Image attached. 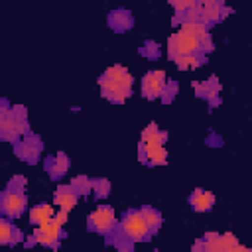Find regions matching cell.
<instances>
[{
	"label": "cell",
	"instance_id": "obj_1",
	"mask_svg": "<svg viewBox=\"0 0 252 252\" xmlns=\"http://www.w3.org/2000/svg\"><path fill=\"white\" fill-rule=\"evenodd\" d=\"M26 132H30L26 108L22 104L10 106L6 100H0V140L16 142Z\"/></svg>",
	"mask_w": 252,
	"mask_h": 252
},
{
	"label": "cell",
	"instance_id": "obj_2",
	"mask_svg": "<svg viewBox=\"0 0 252 252\" xmlns=\"http://www.w3.org/2000/svg\"><path fill=\"white\" fill-rule=\"evenodd\" d=\"M213 51V39H211V33H205V35H193L189 32H183L179 30L177 33H173L167 41V55L169 59H175L179 55H189V53H209Z\"/></svg>",
	"mask_w": 252,
	"mask_h": 252
},
{
	"label": "cell",
	"instance_id": "obj_3",
	"mask_svg": "<svg viewBox=\"0 0 252 252\" xmlns=\"http://www.w3.org/2000/svg\"><path fill=\"white\" fill-rule=\"evenodd\" d=\"M193 250H203V252H232V250H248L238 244V238L230 232L219 234V232H205L195 244Z\"/></svg>",
	"mask_w": 252,
	"mask_h": 252
},
{
	"label": "cell",
	"instance_id": "obj_4",
	"mask_svg": "<svg viewBox=\"0 0 252 252\" xmlns=\"http://www.w3.org/2000/svg\"><path fill=\"white\" fill-rule=\"evenodd\" d=\"M118 226H120V230H122L132 242L150 240L152 234H154V232L150 230V226L146 224V220L142 219L140 211H136V209L126 211L124 217H122V220H118Z\"/></svg>",
	"mask_w": 252,
	"mask_h": 252
},
{
	"label": "cell",
	"instance_id": "obj_5",
	"mask_svg": "<svg viewBox=\"0 0 252 252\" xmlns=\"http://www.w3.org/2000/svg\"><path fill=\"white\" fill-rule=\"evenodd\" d=\"M61 236H63V224L53 217L41 224H35V230L30 236L28 246L39 244V246H47V248H57Z\"/></svg>",
	"mask_w": 252,
	"mask_h": 252
},
{
	"label": "cell",
	"instance_id": "obj_6",
	"mask_svg": "<svg viewBox=\"0 0 252 252\" xmlns=\"http://www.w3.org/2000/svg\"><path fill=\"white\" fill-rule=\"evenodd\" d=\"M14 152L16 156L22 159V161H28V163H35L41 156V138L37 134H32V132H26L24 136H20L16 142H14Z\"/></svg>",
	"mask_w": 252,
	"mask_h": 252
},
{
	"label": "cell",
	"instance_id": "obj_7",
	"mask_svg": "<svg viewBox=\"0 0 252 252\" xmlns=\"http://www.w3.org/2000/svg\"><path fill=\"white\" fill-rule=\"evenodd\" d=\"M118 224L116 217H114V211L106 205H100L96 207L89 217H87V226L89 230H94L98 234H108L114 226Z\"/></svg>",
	"mask_w": 252,
	"mask_h": 252
},
{
	"label": "cell",
	"instance_id": "obj_8",
	"mask_svg": "<svg viewBox=\"0 0 252 252\" xmlns=\"http://www.w3.org/2000/svg\"><path fill=\"white\" fill-rule=\"evenodd\" d=\"M26 195L20 191H12L6 187V191L0 193V211L10 219L20 217L26 211Z\"/></svg>",
	"mask_w": 252,
	"mask_h": 252
},
{
	"label": "cell",
	"instance_id": "obj_9",
	"mask_svg": "<svg viewBox=\"0 0 252 252\" xmlns=\"http://www.w3.org/2000/svg\"><path fill=\"white\" fill-rule=\"evenodd\" d=\"M195 6L207 26H211V24L222 20L226 14H230V8H226L222 0H197Z\"/></svg>",
	"mask_w": 252,
	"mask_h": 252
},
{
	"label": "cell",
	"instance_id": "obj_10",
	"mask_svg": "<svg viewBox=\"0 0 252 252\" xmlns=\"http://www.w3.org/2000/svg\"><path fill=\"white\" fill-rule=\"evenodd\" d=\"M98 85H100L102 96L108 98L110 102H116V104L124 102V100L130 96V91H132V89H128V87H124V85H120V83L108 79L106 75H102V77L98 79Z\"/></svg>",
	"mask_w": 252,
	"mask_h": 252
},
{
	"label": "cell",
	"instance_id": "obj_11",
	"mask_svg": "<svg viewBox=\"0 0 252 252\" xmlns=\"http://www.w3.org/2000/svg\"><path fill=\"white\" fill-rule=\"evenodd\" d=\"M165 73L163 71H148L142 79V94L146 98H159L163 85H165Z\"/></svg>",
	"mask_w": 252,
	"mask_h": 252
},
{
	"label": "cell",
	"instance_id": "obj_12",
	"mask_svg": "<svg viewBox=\"0 0 252 252\" xmlns=\"http://www.w3.org/2000/svg\"><path fill=\"white\" fill-rule=\"evenodd\" d=\"M195 93H197V96L209 100L211 106L220 104V94H219L220 93V83H219L217 77H209L203 83H195Z\"/></svg>",
	"mask_w": 252,
	"mask_h": 252
},
{
	"label": "cell",
	"instance_id": "obj_13",
	"mask_svg": "<svg viewBox=\"0 0 252 252\" xmlns=\"http://www.w3.org/2000/svg\"><path fill=\"white\" fill-rule=\"evenodd\" d=\"M67 169H69V158H67V154L59 152L55 156L45 158V171L51 175V179L63 177L67 173Z\"/></svg>",
	"mask_w": 252,
	"mask_h": 252
},
{
	"label": "cell",
	"instance_id": "obj_14",
	"mask_svg": "<svg viewBox=\"0 0 252 252\" xmlns=\"http://www.w3.org/2000/svg\"><path fill=\"white\" fill-rule=\"evenodd\" d=\"M108 26L114 30V32H126L134 26V18L130 14V10H124V8H116L108 14Z\"/></svg>",
	"mask_w": 252,
	"mask_h": 252
},
{
	"label": "cell",
	"instance_id": "obj_15",
	"mask_svg": "<svg viewBox=\"0 0 252 252\" xmlns=\"http://www.w3.org/2000/svg\"><path fill=\"white\" fill-rule=\"evenodd\" d=\"M77 199H79V195H77V191H75L71 185H61V187H57V191H55V195H53L55 205H59V209H61V211H67V213L75 207Z\"/></svg>",
	"mask_w": 252,
	"mask_h": 252
},
{
	"label": "cell",
	"instance_id": "obj_16",
	"mask_svg": "<svg viewBox=\"0 0 252 252\" xmlns=\"http://www.w3.org/2000/svg\"><path fill=\"white\" fill-rule=\"evenodd\" d=\"M189 205L193 211L197 213H205V211H211L213 205H215V195L211 191H205V189H195L189 197Z\"/></svg>",
	"mask_w": 252,
	"mask_h": 252
},
{
	"label": "cell",
	"instance_id": "obj_17",
	"mask_svg": "<svg viewBox=\"0 0 252 252\" xmlns=\"http://www.w3.org/2000/svg\"><path fill=\"white\" fill-rule=\"evenodd\" d=\"M22 230L12 224L10 220L6 219H0V246H10V244H16V242H22Z\"/></svg>",
	"mask_w": 252,
	"mask_h": 252
},
{
	"label": "cell",
	"instance_id": "obj_18",
	"mask_svg": "<svg viewBox=\"0 0 252 252\" xmlns=\"http://www.w3.org/2000/svg\"><path fill=\"white\" fill-rule=\"evenodd\" d=\"M106 236H108V244L114 246L116 250H122V252H132V248H134V244H136V242H132V240L120 230L118 224H116Z\"/></svg>",
	"mask_w": 252,
	"mask_h": 252
},
{
	"label": "cell",
	"instance_id": "obj_19",
	"mask_svg": "<svg viewBox=\"0 0 252 252\" xmlns=\"http://www.w3.org/2000/svg\"><path fill=\"white\" fill-rule=\"evenodd\" d=\"M102 75H106L108 79H112V81H116V83H120V85L128 87V89H132V85H134V79H132L130 71H128L126 67H122V65L108 67V69H106Z\"/></svg>",
	"mask_w": 252,
	"mask_h": 252
},
{
	"label": "cell",
	"instance_id": "obj_20",
	"mask_svg": "<svg viewBox=\"0 0 252 252\" xmlns=\"http://www.w3.org/2000/svg\"><path fill=\"white\" fill-rule=\"evenodd\" d=\"M49 219H53V207L47 205V203L35 205L30 211V222H33V224H41V222H45Z\"/></svg>",
	"mask_w": 252,
	"mask_h": 252
},
{
	"label": "cell",
	"instance_id": "obj_21",
	"mask_svg": "<svg viewBox=\"0 0 252 252\" xmlns=\"http://www.w3.org/2000/svg\"><path fill=\"white\" fill-rule=\"evenodd\" d=\"M173 63L181 69V71H189V69H197L203 63V55L201 53H189V55H179L173 59Z\"/></svg>",
	"mask_w": 252,
	"mask_h": 252
},
{
	"label": "cell",
	"instance_id": "obj_22",
	"mask_svg": "<svg viewBox=\"0 0 252 252\" xmlns=\"http://www.w3.org/2000/svg\"><path fill=\"white\" fill-rule=\"evenodd\" d=\"M138 211H140L142 219L146 220V224L150 226V230H152V232H158L159 226H161V215H159V211H156V209H152V207H142V209H138Z\"/></svg>",
	"mask_w": 252,
	"mask_h": 252
},
{
	"label": "cell",
	"instance_id": "obj_23",
	"mask_svg": "<svg viewBox=\"0 0 252 252\" xmlns=\"http://www.w3.org/2000/svg\"><path fill=\"white\" fill-rule=\"evenodd\" d=\"M91 191L96 199H104L110 195V181L108 179H91Z\"/></svg>",
	"mask_w": 252,
	"mask_h": 252
},
{
	"label": "cell",
	"instance_id": "obj_24",
	"mask_svg": "<svg viewBox=\"0 0 252 252\" xmlns=\"http://www.w3.org/2000/svg\"><path fill=\"white\" fill-rule=\"evenodd\" d=\"M69 185L77 191V195H79V197H83V195H89V193H91V179H89V177H85V175L73 177V181H71Z\"/></svg>",
	"mask_w": 252,
	"mask_h": 252
},
{
	"label": "cell",
	"instance_id": "obj_25",
	"mask_svg": "<svg viewBox=\"0 0 252 252\" xmlns=\"http://www.w3.org/2000/svg\"><path fill=\"white\" fill-rule=\"evenodd\" d=\"M175 93H177V83L175 81H165V85H163V91H161V94H159V98H161V102H171L173 100V96H175Z\"/></svg>",
	"mask_w": 252,
	"mask_h": 252
},
{
	"label": "cell",
	"instance_id": "obj_26",
	"mask_svg": "<svg viewBox=\"0 0 252 252\" xmlns=\"http://www.w3.org/2000/svg\"><path fill=\"white\" fill-rule=\"evenodd\" d=\"M140 53L148 59H158L159 57V45L156 41H146L142 47H140Z\"/></svg>",
	"mask_w": 252,
	"mask_h": 252
},
{
	"label": "cell",
	"instance_id": "obj_27",
	"mask_svg": "<svg viewBox=\"0 0 252 252\" xmlns=\"http://www.w3.org/2000/svg\"><path fill=\"white\" fill-rule=\"evenodd\" d=\"M169 4L175 8V12H177V18L185 12V10H189V8H193L195 4H197V0H169Z\"/></svg>",
	"mask_w": 252,
	"mask_h": 252
},
{
	"label": "cell",
	"instance_id": "obj_28",
	"mask_svg": "<svg viewBox=\"0 0 252 252\" xmlns=\"http://www.w3.org/2000/svg\"><path fill=\"white\" fill-rule=\"evenodd\" d=\"M24 187H26V177H22V175L12 177L10 183H8V189H12V191H20V193H24Z\"/></svg>",
	"mask_w": 252,
	"mask_h": 252
},
{
	"label": "cell",
	"instance_id": "obj_29",
	"mask_svg": "<svg viewBox=\"0 0 252 252\" xmlns=\"http://www.w3.org/2000/svg\"><path fill=\"white\" fill-rule=\"evenodd\" d=\"M222 2H224V0H222Z\"/></svg>",
	"mask_w": 252,
	"mask_h": 252
}]
</instances>
